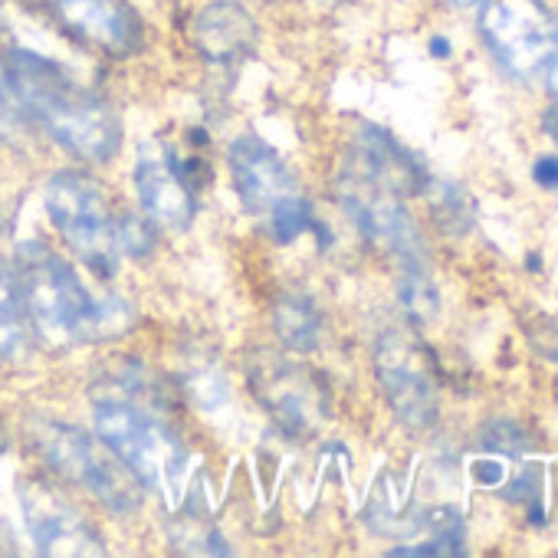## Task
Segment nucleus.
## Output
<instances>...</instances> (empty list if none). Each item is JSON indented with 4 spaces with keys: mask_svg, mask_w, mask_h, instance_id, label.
Listing matches in <instances>:
<instances>
[{
    "mask_svg": "<svg viewBox=\"0 0 558 558\" xmlns=\"http://www.w3.org/2000/svg\"><path fill=\"white\" fill-rule=\"evenodd\" d=\"M424 187L417 161L381 129H365L339 174V197L355 227L404 263L421 259V233L404 207V194Z\"/></svg>",
    "mask_w": 558,
    "mask_h": 558,
    "instance_id": "1",
    "label": "nucleus"
},
{
    "mask_svg": "<svg viewBox=\"0 0 558 558\" xmlns=\"http://www.w3.org/2000/svg\"><path fill=\"white\" fill-rule=\"evenodd\" d=\"M4 63L24 112L31 122L47 129L53 142L93 165L116 158L122 145V125L102 99H96L63 66L34 50L17 47L4 57Z\"/></svg>",
    "mask_w": 558,
    "mask_h": 558,
    "instance_id": "2",
    "label": "nucleus"
},
{
    "mask_svg": "<svg viewBox=\"0 0 558 558\" xmlns=\"http://www.w3.org/2000/svg\"><path fill=\"white\" fill-rule=\"evenodd\" d=\"M17 283L31 326L50 342H99L132 326L129 303L116 296L96 300L76 269L44 240L17 246Z\"/></svg>",
    "mask_w": 558,
    "mask_h": 558,
    "instance_id": "3",
    "label": "nucleus"
},
{
    "mask_svg": "<svg viewBox=\"0 0 558 558\" xmlns=\"http://www.w3.org/2000/svg\"><path fill=\"white\" fill-rule=\"evenodd\" d=\"M96 434L142 486L165 496L168 506L181 502L191 460L187 447L161 417L135 398L106 395L96 401Z\"/></svg>",
    "mask_w": 558,
    "mask_h": 558,
    "instance_id": "4",
    "label": "nucleus"
},
{
    "mask_svg": "<svg viewBox=\"0 0 558 558\" xmlns=\"http://www.w3.org/2000/svg\"><path fill=\"white\" fill-rule=\"evenodd\" d=\"M34 444L40 457L66 480L86 486L99 502H106L112 512L125 515L142 506L138 480L129 473V466L86 430L60 421H44L34 427Z\"/></svg>",
    "mask_w": 558,
    "mask_h": 558,
    "instance_id": "5",
    "label": "nucleus"
},
{
    "mask_svg": "<svg viewBox=\"0 0 558 558\" xmlns=\"http://www.w3.org/2000/svg\"><path fill=\"white\" fill-rule=\"evenodd\" d=\"M47 210L73 253H80L93 272L109 279L119 263V243L112 204L102 184L76 171H60L47 184Z\"/></svg>",
    "mask_w": 558,
    "mask_h": 558,
    "instance_id": "6",
    "label": "nucleus"
},
{
    "mask_svg": "<svg viewBox=\"0 0 558 558\" xmlns=\"http://www.w3.org/2000/svg\"><path fill=\"white\" fill-rule=\"evenodd\" d=\"M480 34L499 66L519 80L545 73L558 53V21L545 0H483Z\"/></svg>",
    "mask_w": 558,
    "mask_h": 558,
    "instance_id": "7",
    "label": "nucleus"
},
{
    "mask_svg": "<svg viewBox=\"0 0 558 558\" xmlns=\"http://www.w3.org/2000/svg\"><path fill=\"white\" fill-rule=\"evenodd\" d=\"M375 375L395 417L424 430L437 417V372L427 345L404 329H388L375 342Z\"/></svg>",
    "mask_w": 558,
    "mask_h": 558,
    "instance_id": "8",
    "label": "nucleus"
},
{
    "mask_svg": "<svg viewBox=\"0 0 558 558\" xmlns=\"http://www.w3.org/2000/svg\"><path fill=\"white\" fill-rule=\"evenodd\" d=\"M250 388L256 401L269 411L272 424L290 437H306L329 414L323 378L303 362L283 355L259 352L250 362Z\"/></svg>",
    "mask_w": 558,
    "mask_h": 558,
    "instance_id": "9",
    "label": "nucleus"
},
{
    "mask_svg": "<svg viewBox=\"0 0 558 558\" xmlns=\"http://www.w3.org/2000/svg\"><path fill=\"white\" fill-rule=\"evenodd\" d=\"M27 529L40 555H102V542L86 515L50 483L31 480L21 489Z\"/></svg>",
    "mask_w": 558,
    "mask_h": 558,
    "instance_id": "10",
    "label": "nucleus"
},
{
    "mask_svg": "<svg viewBox=\"0 0 558 558\" xmlns=\"http://www.w3.org/2000/svg\"><path fill=\"white\" fill-rule=\"evenodd\" d=\"M230 174H233V187L243 201L246 210L269 217L279 204H287L290 197L300 194L296 174L293 168L279 158L266 142L243 135L230 145Z\"/></svg>",
    "mask_w": 558,
    "mask_h": 558,
    "instance_id": "11",
    "label": "nucleus"
},
{
    "mask_svg": "<svg viewBox=\"0 0 558 558\" xmlns=\"http://www.w3.org/2000/svg\"><path fill=\"white\" fill-rule=\"evenodd\" d=\"M47 4L73 37L109 57H132L142 50V21L125 0H47Z\"/></svg>",
    "mask_w": 558,
    "mask_h": 558,
    "instance_id": "12",
    "label": "nucleus"
},
{
    "mask_svg": "<svg viewBox=\"0 0 558 558\" xmlns=\"http://www.w3.org/2000/svg\"><path fill=\"white\" fill-rule=\"evenodd\" d=\"M135 187L148 217L161 227L184 230L194 220V191L178 174L168 151L145 148L135 165Z\"/></svg>",
    "mask_w": 558,
    "mask_h": 558,
    "instance_id": "13",
    "label": "nucleus"
},
{
    "mask_svg": "<svg viewBox=\"0 0 558 558\" xmlns=\"http://www.w3.org/2000/svg\"><path fill=\"white\" fill-rule=\"evenodd\" d=\"M253 44H256V24L233 0L207 4L194 21V47L207 63L217 66L240 63L253 50Z\"/></svg>",
    "mask_w": 558,
    "mask_h": 558,
    "instance_id": "14",
    "label": "nucleus"
},
{
    "mask_svg": "<svg viewBox=\"0 0 558 558\" xmlns=\"http://www.w3.org/2000/svg\"><path fill=\"white\" fill-rule=\"evenodd\" d=\"M34 349L31 336V316L21 296L17 272L0 259V359L8 362H24Z\"/></svg>",
    "mask_w": 558,
    "mask_h": 558,
    "instance_id": "15",
    "label": "nucleus"
},
{
    "mask_svg": "<svg viewBox=\"0 0 558 558\" xmlns=\"http://www.w3.org/2000/svg\"><path fill=\"white\" fill-rule=\"evenodd\" d=\"M272 329L293 352H313L323 336V316L306 293H283L272 306Z\"/></svg>",
    "mask_w": 558,
    "mask_h": 558,
    "instance_id": "16",
    "label": "nucleus"
},
{
    "mask_svg": "<svg viewBox=\"0 0 558 558\" xmlns=\"http://www.w3.org/2000/svg\"><path fill=\"white\" fill-rule=\"evenodd\" d=\"M401 303L404 310L414 316V319H430L437 313V290L430 283V276L424 269V263H404V272H401Z\"/></svg>",
    "mask_w": 558,
    "mask_h": 558,
    "instance_id": "17",
    "label": "nucleus"
},
{
    "mask_svg": "<svg viewBox=\"0 0 558 558\" xmlns=\"http://www.w3.org/2000/svg\"><path fill=\"white\" fill-rule=\"evenodd\" d=\"M266 223H269V233H272L279 243H293V240H300L310 227H316L313 204H310L303 194H296V197H290L287 204H279V207L266 217Z\"/></svg>",
    "mask_w": 558,
    "mask_h": 558,
    "instance_id": "18",
    "label": "nucleus"
},
{
    "mask_svg": "<svg viewBox=\"0 0 558 558\" xmlns=\"http://www.w3.org/2000/svg\"><path fill=\"white\" fill-rule=\"evenodd\" d=\"M27 122H31V116L24 112V106H21L14 86H11L8 63H4V57H0V135L14 138V135H21L27 129Z\"/></svg>",
    "mask_w": 558,
    "mask_h": 558,
    "instance_id": "19",
    "label": "nucleus"
},
{
    "mask_svg": "<svg viewBox=\"0 0 558 558\" xmlns=\"http://www.w3.org/2000/svg\"><path fill=\"white\" fill-rule=\"evenodd\" d=\"M116 243H119L122 253L145 256V253H151V246H155V230H151L145 220L132 217V214H122V217L116 220Z\"/></svg>",
    "mask_w": 558,
    "mask_h": 558,
    "instance_id": "20",
    "label": "nucleus"
},
{
    "mask_svg": "<svg viewBox=\"0 0 558 558\" xmlns=\"http://www.w3.org/2000/svg\"><path fill=\"white\" fill-rule=\"evenodd\" d=\"M535 181L542 187H558V158L555 155H545L535 161Z\"/></svg>",
    "mask_w": 558,
    "mask_h": 558,
    "instance_id": "21",
    "label": "nucleus"
},
{
    "mask_svg": "<svg viewBox=\"0 0 558 558\" xmlns=\"http://www.w3.org/2000/svg\"><path fill=\"white\" fill-rule=\"evenodd\" d=\"M548 86H551V96L558 99V53H555L551 63H548Z\"/></svg>",
    "mask_w": 558,
    "mask_h": 558,
    "instance_id": "22",
    "label": "nucleus"
},
{
    "mask_svg": "<svg viewBox=\"0 0 558 558\" xmlns=\"http://www.w3.org/2000/svg\"><path fill=\"white\" fill-rule=\"evenodd\" d=\"M434 53H440V57H444V53H447V44H444V40H434Z\"/></svg>",
    "mask_w": 558,
    "mask_h": 558,
    "instance_id": "23",
    "label": "nucleus"
},
{
    "mask_svg": "<svg viewBox=\"0 0 558 558\" xmlns=\"http://www.w3.org/2000/svg\"><path fill=\"white\" fill-rule=\"evenodd\" d=\"M450 4H457V8H470V4H480V0H450Z\"/></svg>",
    "mask_w": 558,
    "mask_h": 558,
    "instance_id": "24",
    "label": "nucleus"
}]
</instances>
